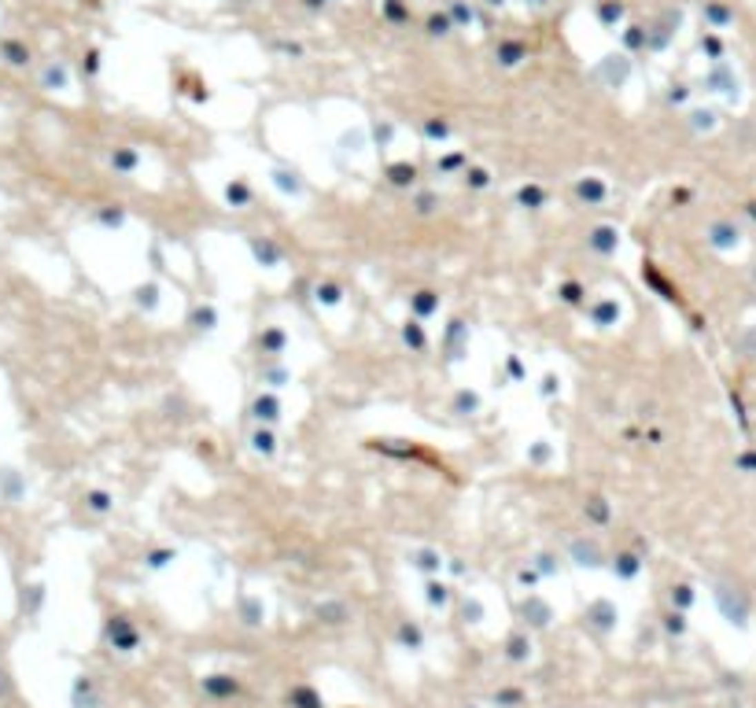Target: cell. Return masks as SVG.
<instances>
[{
    "mask_svg": "<svg viewBox=\"0 0 756 708\" xmlns=\"http://www.w3.org/2000/svg\"><path fill=\"white\" fill-rule=\"evenodd\" d=\"M288 701H292L295 708H325V705H321V697H317L314 690H306V686L292 690V694H288Z\"/></svg>",
    "mask_w": 756,
    "mask_h": 708,
    "instance_id": "obj_1",
    "label": "cell"
},
{
    "mask_svg": "<svg viewBox=\"0 0 756 708\" xmlns=\"http://www.w3.org/2000/svg\"><path fill=\"white\" fill-rule=\"evenodd\" d=\"M0 56H4L8 63H15V67H23V63L30 59V56H26V48L19 45V41H4V48H0Z\"/></svg>",
    "mask_w": 756,
    "mask_h": 708,
    "instance_id": "obj_2",
    "label": "cell"
}]
</instances>
